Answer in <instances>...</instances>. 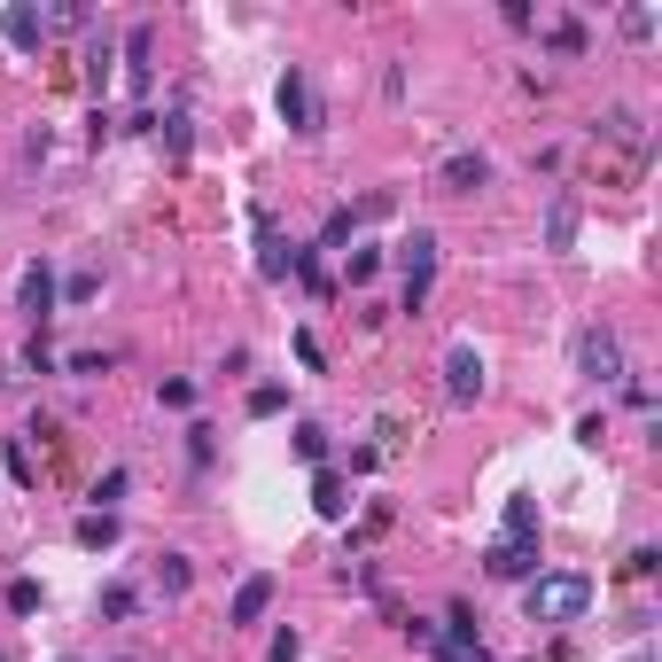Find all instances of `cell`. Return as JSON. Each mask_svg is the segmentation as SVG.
<instances>
[{
    "instance_id": "obj_3",
    "label": "cell",
    "mask_w": 662,
    "mask_h": 662,
    "mask_svg": "<svg viewBox=\"0 0 662 662\" xmlns=\"http://www.w3.org/2000/svg\"><path fill=\"white\" fill-rule=\"evenodd\" d=\"M273 110H281V125L296 133V141H319L327 133V110H319V94H312V78L289 63L281 70V87H273Z\"/></svg>"
},
{
    "instance_id": "obj_36",
    "label": "cell",
    "mask_w": 662,
    "mask_h": 662,
    "mask_svg": "<svg viewBox=\"0 0 662 662\" xmlns=\"http://www.w3.org/2000/svg\"><path fill=\"white\" fill-rule=\"evenodd\" d=\"M296 359H304V367H312V374H319V367H327V359H319V336H312V327H296Z\"/></svg>"
},
{
    "instance_id": "obj_35",
    "label": "cell",
    "mask_w": 662,
    "mask_h": 662,
    "mask_svg": "<svg viewBox=\"0 0 662 662\" xmlns=\"http://www.w3.org/2000/svg\"><path fill=\"white\" fill-rule=\"evenodd\" d=\"M94 289H102V281H94V273H70V281H63V304H87V296H94Z\"/></svg>"
},
{
    "instance_id": "obj_12",
    "label": "cell",
    "mask_w": 662,
    "mask_h": 662,
    "mask_svg": "<svg viewBox=\"0 0 662 662\" xmlns=\"http://www.w3.org/2000/svg\"><path fill=\"white\" fill-rule=\"evenodd\" d=\"M576 226H585L576 195H553V203H546V250H553V258H569V250H576Z\"/></svg>"
},
{
    "instance_id": "obj_22",
    "label": "cell",
    "mask_w": 662,
    "mask_h": 662,
    "mask_svg": "<svg viewBox=\"0 0 662 662\" xmlns=\"http://www.w3.org/2000/svg\"><path fill=\"white\" fill-rule=\"evenodd\" d=\"M133 491V468H110L102 483H94V515H117V500Z\"/></svg>"
},
{
    "instance_id": "obj_25",
    "label": "cell",
    "mask_w": 662,
    "mask_h": 662,
    "mask_svg": "<svg viewBox=\"0 0 662 662\" xmlns=\"http://www.w3.org/2000/svg\"><path fill=\"white\" fill-rule=\"evenodd\" d=\"M0 460H9V475H16L24 491H40V468H32V452H24V437H9V452H0Z\"/></svg>"
},
{
    "instance_id": "obj_11",
    "label": "cell",
    "mask_w": 662,
    "mask_h": 662,
    "mask_svg": "<svg viewBox=\"0 0 662 662\" xmlns=\"http://www.w3.org/2000/svg\"><path fill=\"white\" fill-rule=\"evenodd\" d=\"M0 40H9L16 55H40V47H47V16L16 0V9H0Z\"/></svg>"
},
{
    "instance_id": "obj_19",
    "label": "cell",
    "mask_w": 662,
    "mask_h": 662,
    "mask_svg": "<svg viewBox=\"0 0 662 662\" xmlns=\"http://www.w3.org/2000/svg\"><path fill=\"white\" fill-rule=\"evenodd\" d=\"M601 133H608V141H624V148H647V125H639V110H608V117H601Z\"/></svg>"
},
{
    "instance_id": "obj_10",
    "label": "cell",
    "mask_w": 662,
    "mask_h": 662,
    "mask_svg": "<svg viewBox=\"0 0 662 662\" xmlns=\"http://www.w3.org/2000/svg\"><path fill=\"white\" fill-rule=\"evenodd\" d=\"M445 397H452V405H475V397H483V351H475V344H452V351H445Z\"/></svg>"
},
{
    "instance_id": "obj_6",
    "label": "cell",
    "mask_w": 662,
    "mask_h": 662,
    "mask_svg": "<svg viewBox=\"0 0 662 662\" xmlns=\"http://www.w3.org/2000/svg\"><path fill=\"white\" fill-rule=\"evenodd\" d=\"M55 304H63V281H55V266H47V258H32V266L16 273V312H24L32 327H47V319H55Z\"/></svg>"
},
{
    "instance_id": "obj_21",
    "label": "cell",
    "mask_w": 662,
    "mask_h": 662,
    "mask_svg": "<svg viewBox=\"0 0 662 662\" xmlns=\"http://www.w3.org/2000/svg\"><path fill=\"white\" fill-rule=\"evenodd\" d=\"M0 601H9V616H40V576H9V593H0Z\"/></svg>"
},
{
    "instance_id": "obj_27",
    "label": "cell",
    "mask_w": 662,
    "mask_h": 662,
    "mask_svg": "<svg viewBox=\"0 0 662 662\" xmlns=\"http://www.w3.org/2000/svg\"><path fill=\"white\" fill-rule=\"evenodd\" d=\"M374 273H382V250H367V242H359L351 266H344V281H374Z\"/></svg>"
},
{
    "instance_id": "obj_33",
    "label": "cell",
    "mask_w": 662,
    "mask_h": 662,
    "mask_svg": "<svg viewBox=\"0 0 662 662\" xmlns=\"http://www.w3.org/2000/svg\"><path fill=\"white\" fill-rule=\"evenodd\" d=\"M87 78H94V87H110V40L87 47Z\"/></svg>"
},
{
    "instance_id": "obj_30",
    "label": "cell",
    "mask_w": 662,
    "mask_h": 662,
    "mask_svg": "<svg viewBox=\"0 0 662 662\" xmlns=\"http://www.w3.org/2000/svg\"><path fill=\"white\" fill-rule=\"evenodd\" d=\"M156 397H164V405H172V413H188V405H195V382H188V374H172V382H164Z\"/></svg>"
},
{
    "instance_id": "obj_2",
    "label": "cell",
    "mask_w": 662,
    "mask_h": 662,
    "mask_svg": "<svg viewBox=\"0 0 662 662\" xmlns=\"http://www.w3.org/2000/svg\"><path fill=\"white\" fill-rule=\"evenodd\" d=\"M397 273H405L397 312H422V304H429V289H437V234H429V226H413V234L397 242Z\"/></svg>"
},
{
    "instance_id": "obj_29",
    "label": "cell",
    "mask_w": 662,
    "mask_h": 662,
    "mask_svg": "<svg viewBox=\"0 0 662 662\" xmlns=\"http://www.w3.org/2000/svg\"><path fill=\"white\" fill-rule=\"evenodd\" d=\"M266 662H304V639L281 624V631H273V647H266Z\"/></svg>"
},
{
    "instance_id": "obj_23",
    "label": "cell",
    "mask_w": 662,
    "mask_h": 662,
    "mask_svg": "<svg viewBox=\"0 0 662 662\" xmlns=\"http://www.w3.org/2000/svg\"><path fill=\"white\" fill-rule=\"evenodd\" d=\"M242 405H250V422H273V413L289 405V390H281V382H258V390L242 397Z\"/></svg>"
},
{
    "instance_id": "obj_31",
    "label": "cell",
    "mask_w": 662,
    "mask_h": 662,
    "mask_svg": "<svg viewBox=\"0 0 662 662\" xmlns=\"http://www.w3.org/2000/svg\"><path fill=\"white\" fill-rule=\"evenodd\" d=\"M654 569H662L654 546H631V553H624V576H654Z\"/></svg>"
},
{
    "instance_id": "obj_20",
    "label": "cell",
    "mask_w": 662,
    "mask_h": 662,
    "mask_svg": "<svg viewBox=\"0 0 662 662\" xmlns=\"http://www.w3.org/2000/svg\"><path fill=\"white\" fill-rule=\"evenodd\" d=\"M289 445H296V460H304V468H327V429H319V422H296V437H289Z\"/></svg>"
},
{
    "instance_id": "obj_14",
    "label": "cell",
    "mask_w": 662,
    "mask_h": 662,
    "mask_svg": "<svg viewBox=\"0 0 662 662\" xmlns=\"http://www.w3.org/2000/svg\"><path fill=\"white\" fill-rule=\"evenodd\" d=\"M148 47H156V32L133 24V32H125V87H133V94H148Z\"/></svg>"
},
{
    "instance_id": "obj_9",
    "label": "cell",
    "mask_w": 662,
    "mask_h": 662,
    "mask_svg": "<svg viewBox=\"0 0 662 662\" xmlns=\"http://www.w3.org/2000/svg\"><path fill=\"white\" fill-rule=\"evenodd\" d=\"M437 188H445V195H475V188H491V156H483V148H452V156L437 164Z\"/></svg>"
},
{
    "instance_id": "obj_37",
    "label": "cell",
    "mask_w": 662,
    "mask_h": 662,
    "mask_svg": "<svg viewBox=\"0 0 662 662\" xmlns=\"http://www.w3.org/2000/svg\"><path fill=\"white\" fill-rule=\"evenodd\" d=\"M460 662H491V654H483V647H468V654H460Z\"/></svg>"
},
{
    "instance_id": "obj_32",
    "label": "cell",
    "mask_w": 662,
    "mask_h": 662,
    "mask_svg": "<svg viewBox=\"0 0 662 662\" xmlns=\"http://www.w3.org/2000/svg\"><path fill=\"white\" fill-rule=\"evenodd\" d=\"M63 367H70V374H110V351H70Z\"/></svg>"
},
{
    "instance_id": "obj_34",
    "label": "cell",
    "mask_w": 662,
    "mask_h": 662,
    "mask_svg": "<svg viewBox=\"0 0 662 662\" xmlns=\"http://www.w3.org/2000/svg\"><path fill=\"white\" fill-rule=\"evenodd\" d=\"M47 24H63V32H78V24H87V0H55V16Z\"/></svg>"
},
{
    "instance_id": "obj_8",
    "label": "cell",
    "mask_w": 662,
    "mask_h": 662,
    "mask_svg": "<svg viewBox=\"0 0 662 662\" xmlns=\"http://www.w3.org/2000/svg\"><path fill=\"white\" fill-rule=\"evenodd\" d=\"M273 593H281L273 576H242L234 601H226V624H234V631H258V624L273 616Z\"/></svg>"
},
{
    "instance_id": "obj_13",
    "label": "cell",
    "mask_w": 662,
    "mask_h": 662,
    "mask_svg": "<svg viewBox=\"0 0 662 662\" xmlns=\"http://www.w3.org/2000/svg\"><path fill=\"white\" fill-rule=\"evenodd\" d=\"M312 507H319L327 523L351 515V483H344V468H319V475H312Z\"/></svg>"
},
{
    "instance_id": "obj_17",
    "label": "cell",
    "mask_w": 662,
    "mask_h": 662,
    "mask_svg": "<svg viewBox=\"0 0 662 662\" xmlns=\"http://www.w3.org/2000/svg\"><path fill=\"white\" fill-rule=\"evenodd\" d=\"M141 616V593L125 585V576H110V585H102V624H133Z\"/></svg>"
},
{
    "instance_id": "obj_15",
    "label": "cell",
    "mask_w": 662,
    "mask_h": 662,
    "mask_svg": "<svg viewBox=\"0 0 662 662\" xmlns=\"http://www.w3.org/2000/svg\"><path fill=\"white\" fill-rule=\"evenodd\" d=\"M188 585H195V561H188V553H164V561H156V593H164V601H180Z\"/></svg>"
},
{
    "instance_id": "obj_26",
    "label": "cell",
    "mask_w": 662,
    "mask_h": 662,
    "mask_svg": "<svg viewBox=\"0 0 662 662\" xmlns=\"http://www.w3.org/2000/svg\"><path fill=\"white\" fill-rule=\"evenodd\" d=\"M211 437H218L211 422H195V429H188V460H195V468H211V460H218V445H211Z\"/></svg>"
},
{
    "instance_id": "obj_7",
    "label": "cell",
    "mask_w": 662,
    "mask_h": 662,
    "mask_svg": "<svg viewBox=\"0 0 662 662\" xmlns=\"http://www.w3.org/2000/svg\"><path fill=\"white\" fill-rule=\"evenodd\" d=\"M250 226H258V281H289L296 273V250L281 242V226H273L266 203H250Z\"/></svg>"
},
{
    "instance_id": "obj_1",
    "label": "cell",
    "mask_w": 662,
    "mask_h": 662,
    "mask_svg": "<svg viewBox=\"0 0 662 662\" xmlns=\"http://www.w3.org/2000/svg\"><path fill=\"white\" fill-rule=\"evenodd\" d=\"M593 608V576L585 569H538L523 585V616L530 624H576Z\"/></svg>"
},
{
    "instance_id": "obj_4",
    "label": "cell",
    "mask_w": 662,
    "mask_h": 662,
    "mask_svg": "<svg viewBox=\"0 0 662 662\" xmlns=\"http://www.w3.org/2000/svg\"><path fill=\"white\" fill-rule=\"evenodd\" d=\"M576 374H585V382H624V336H616V327L608 319H593V327H576Z\"/></svg>"
},
{
    "instance_id": "obj_28",
    "label": "cell",
    "mask_w": 662,
    "mask_h": 662,
    "mask_svg": "<svg viewBox=\"0 0 662 662\" xmlns=\"http://www.w3.org/2000/svg\"><path fill=\"white\" fill-rule=\"evenodd\" d=\"M55 367H63V359L47 351V336H32V344H24V374H55Z\"/></svg>"
},
{
    "instance_id": "obj_24",
    "label": "cell",
    "mask_w": 662,
    "mask_h": 662,
    "mask_svg": "<svg viewBox=\"0 0 662 662\" xmlns=\"http://www.w3.org/2000/svg\"><path fill=\"white\" fill-rule=\"evenodd\" d=\"M616 32H624L631 47H647V40H654V9H639V0H631V9L616 16Z\"/></svg>"
},
{
    "instance_id": "obj_18",
    "label": "cell",
    "mask_w": 662,
    "mask_h": 662,
    "mask_svg": "<svg viewBox=\"0 0 662 662\" xmlns=\"http://www.w3.org/2000/svg\"><path fill=\"white\" fill-rule=\"evenodd\" d=\"M546 47H553L561 63H576V55H585V24H576V16H553V24H546Z\"/></svg>"
},
{
    "instance_id": "obj_5",
    "label": "cell",
    "mask_w": 662,
    "mask_h": 662,
    "mask_svg": "<svg viewBox=\"0 0 662 662\" xmlns=\"http://www.w3.org/2000/svg\"><path fill=\"white\" fill-rule=\"evenodd\" d=\"M483 576H500V585H530L538 576V530H500L483 546Z\"/></svg>"
},
{
    "instance_id": "obj_16",
    "label": "cell",
    "mask_w": 662,
    "mask_h": 662,
    "mask_svg": "<svg viewBox=\"0 0 662 662\" xmlns=\"http://www.w3.org/2000/svg\"><path fill=\"white\" fill-rule=\"evenodd\" d=\"M70 538L87 546V553H110V546H117V515H78V523H70Z\"/></svg>"
},
{
    "instance_id": "obj_38",
    "label": "cell",
    "mask_w": 662,
    "mask_h": 662,
    "mask_svg": "<svg viewBox=\"0 0 662 662\" xmlns=\"http://www.w3.org/2000/svg\"><path fill=\"white\" fill-rule=\"evenodd\" d=\"M63 662H78V654H63Z\"/></svg>"
}]
</instances>
